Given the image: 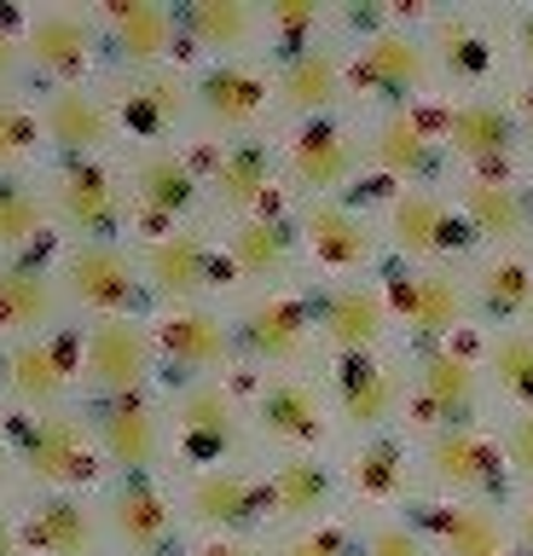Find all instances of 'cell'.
<instances>
[{"label": "cell", "mask_w": 533, "mask_h": 556, "mask_svg": "<svg viewBox=\"0 0 533 556\" xmlns=\"http://www.w3.org/2000/svg\"><path fill=\"white\" fill-rule=\"evenodd\" d=\"M0 441L18 469V493H99L105 486V464H99L81 400L53 412H7Z\"/></svg>", "instance_id": "cell-1"}, {"label": "cell", "mask_w": 533, "mask_h": 556, "mask_svg": "<svg viewBox=\"0 0 533 556\" xmlns=\"http://www.w3.org/2000/svg\"><path fill=\"white\" fill-rule=\"evenodd\" d=\"M348 52V104L354 116L377 111H406V104L435 99V64H429L423 41V7H401L383 29L359 35L342 47Z\"/></svg>", "instance_id": "cell-2"}, {"label": "cell", "mask_w": 533, "mask_h": 556, "mask_svg": "<svg viewBox=\"0 0 533 556\" xmlns=\"http://www.w3.org/2000/svg\"><path fill=\"white\" fill-rule=\"evenodd\" d=\"M163 406H168V476L255 458L244 377H238V371L232 377L186 382V389H168Z\"/></svg>", "instance_id": "cell-3"}, {"label": "cell", "mask_w": 533, "mask_h": 556, "mask_svg": "<svg viewBox=\"0 0 533 556\" xmlns=\"http://www.w3.org/2000/svg\"><path fill=\"white\" fill-rule=\"evenodd\" d=\"M359 139H366V198L377 208V198L406 186H453V156L441 139V93L406 111H377L359 116Z\"/></svg>", "instance_id": "cell-4"}, {"label": "cell", "mask_w": 533, "mask_h": 556, "mask_svg": "<svg viewBox=\"0 0 533 556\" xmlns=\"http://www.w3.org/2000/svg\"><path fill=\"white\" fill-rule=\"evenodd\" d=\"M128 180V215L134 238H163L175 226L210 220V186H203V146H151V151H116Z\"/></svg>", "instance_id": "cell-5"}, {"label": "cell", "mask_w": 533, "mask_h": 556, "mask_svg": "<svg viewBox=\"0 0 533 556\" xmlns=\"http://www.w3.org/2000/svg\"><path fill=\"white\" fill-rule=\"evenodd\" d=\"M487 417H493V394H487V377H481L475 330H464L458 342L406 354V429L411 434L487 424Z\"/></svg>", "instance_id": "cell-6"}, {"label": "cell", "mask_w": 533, "mask_h": 556, "mask_svg": "<svg viewBox=\"0 0 533 556\" xmlns=\"http://www.w3.org/2000/svg\"><path fill=\"white\" fill-rule=\"evenodd\" d=\"M53 232L64 243H116L134 238L128 180L116 156H81V163H41L36 168Z\"/></svg>", "instance_id": "cell-7"}, {"label": "cell", "mask_w": 533, "mask_h": 556, "mask_svg": "<svg viewBox=\"0 0 533 556\" xmlns=\"http://www.w3.org/2000/svg\"><path fill=\"white\" fill-rule=\"evenodd\" d=\"M244 377V406H250V441L255 458H284V452H337L331 400H325L319 371H267Z\"/></svg>", "instance_id": "cell-8"}, {"label": "cell", "mask_w": 533, "mask_h": 556, "mask_svg": "<svg viewBox=\"0 0 533 556\" xmlns=\"http://www.w3.org/2000/svg\"><path fill=\"white\" fill-rule=\"evenodd\" d=\"M423 41H429L441 99L505 93L510 87L498 7H423Z\"/></svg>", "instance_id": "cell-9"}, {"label": "cell", "mask_w": 533, "mask_h": 556, "mask_svg": "<svg viewBox=\"0 0 533 556\" xmlns=\"http://www.w3.org/2000/svg\"><path fill=\"white\" fill-rule=\"evenodd\" d=\"M279 163H284V191L290 203H319V198H354L366 191V139L359 116H307L279 128Z\"/></svg>", "instance_id": "cell-10"}, {"label": "cell", "mask_w": 533, "mask_h": 556, "mask_svg": "<svg viewBox=\"0 0 533 556\" xmlns=\"http://www.w3.org/2000/svg\"><path fill=\"white\" fill-rule=\"evenodd\" d=\"M168 481H175L186 539H272L262 458L186 469V476H168Z\"/></svg>", "instance_id": "cell-11"}, {"label": "cell", "mask_w": 533, "mask_h": 556, "mask_svg": "<svg viewBox=\"0 0 533 556\" xmlns=\"http://www.w3.org/2000/svg\"><path fill=\"white\" fill-rule=\"evenodd\" d=\"M319 382H325V400H331L337 446L406 429V354L401 348L319 359Z\"/></svg>", "instance_id": "cell-12"}, {"label": "cell", "mask_w": 533, "mask_h": 556, "mask_svg": "<svg viewBox=\"0 0 533 556\" xmlns=\"http://www.w3.org/2000/svg\"><path fill=\"white\" fill-rule=\"evenodd\" d=\"M377 232H383V255L406 267H470L475 261V238L446 186H406L377 198Z\"/></svg>", "instance_id": "cell-13"}, {"label": "cell", "mask_w": 533, "mask_h": 556, "mask_svg": "<svg viewBox=\"0 0 533 556\" xmlns=\"http://www.w3.org/2000/svg\"><path fill=\"white\" fill-rule=\"evenodd\" d=\"M232 307V354L238 371L267 377V371H319V330H314V307L307 290H267V295H244Z\"/></svg>", "instance_id": "cell-14"}, {"label": "cell", "mask_w": 533, "mask_h": 556, "mask_svg": "<svg viewBox=\"0 0 533 556\" xmlns=\"http://www.w3.org/2000/svg\"><path fill=\"white\" fill-rule=\"evenodd\" d=\"M215 238H220V273H227V302L302 285L296 203L262 208V215L244 220H215Z\"/></svg>", "instance_id": "cell-15"}, {"label": "cell", "mask_w": 533, "mask_h": 556, "mask_svg": "<svg viewBox=\"0 0 533 556\" xmlns=\"http://www.w3.org/2000/svg\"><path fill=\"white\" fill-rule=\"evenodd\" d=\"M296 238H302V285H331V278H366L383 273V232L377 208L366 198H319L296 203Z\"/></svg>", "instance_id": "cell-16"}, {"label": "cell", "mask_w": 533, "mask_h": 556, "mask_svg": "<svg viewBox=\"0 0 533 556\" xmlns=\"http://www.w3.org/2000/svg\"><path fill=\"white\" fill-rule=\"evenodd\" d=\"M383 290H389L401 354L458 342L464 330H475L464 267H406V261H383Z\"/></svg>", "instance_id": "cell-17"}, {"label": "cell", "mask_w": 533, "mask_h": 556, "mask_svg": "<svg viewBox=\"0 0 533 556\" xmlns=\"http://www.w3.org/2000/svg\"><path fill=\"white\" fill-rule=\"evenodd\" d=\"M59 290L71 319H151L145 273L134 238L116 243H64L59 250Z\"/></svg>", "instance_id": "cell-18"}, {"label": "cell", "mask_w": 533, "mask_h": 556, "mask_svg": "<svg viewBox=\"0 0 533 556\" xmlns=\"http://www.w3.org/2000/svg\"><path fill=\"white\" fill-rule=\"evenodd\" d=\"M418 446V498H481V504H510V469L498 458L493 417L464 429H429L411 434Z\"/></svg>", "instance_id": "cell-19"}, {"label": "cell", "mask_w": 533, "mask_h": 556, "mask_svg": "<svg viewBox=\"0 0 533 556\" xmlns=\"http://www.w3.org/2000/svg\"><path fill=\"white\" fill-rule=\"evenodd\" d=\"M116 151H151L192 139V64H163L140 76H105Z\"/></svg>", "instance_id": "cell-20"}, {"label": "cell", "mask_w": 533, "mask_h": 556, "mask_svg": "<svg viewBox=\"0 0 533 556\" xmlns=\"http://www.w3.org/2000/svg\"><path fill=\"white\" fill-rule=\"evenodd\" d=\"M198 146H203V186H210V220H244L290 203L279 128L244 139H198Z\"/></svg>", "instance_id": "cell-21"}, {"label": "cell", "mask_w": 533, "mask_h": 556, "mask_svg": "<svg viewBox=\"0 0 533 556\" xmlns=\"http://www.w3.org/2000/svg\"><path fill=\"white\" fill-rule=\"evenodd\" d=\"M134 255H140V273H145L151 313L192 307V302H227L215 220L175 226V232H163V238H134Z\"/></svg>", "instance_id": "cell-22"}, {"label": "cell", "mask_w": 533, "mask_h": 556, "mask_svg": "<svg viewBox=\"0 0 533 556\" xmlns=\"http://www.w3.org/2000/svg\"><path fill=\"white\" fill-rule=\"evenodd\" d=\"M99 521H105L111 556H180L186 521L168 476H111L99 486Z\"/></svg>", "instance_id": "cell-23"}, {"label": "cell", "mask_w": 533, "mask_h": 556, "mask_svg": "<svg viewBox=\"0 0 533 556\" xmlns=\"http://www.w3.org/2000/svg\"><path fill=\"white\" fill-rule=\"evenodd\" d=\"M151 348H157V389H186L203 377H232V307L227 302H192L151 313Z\"/></svg>", "instance_id": "cell-24"}, {"label": "cell", "mask_w": 533, "mask_h": 556, "mask_svg": "<svg viewBox=\"0 0 533 556\" xmlns=\"http://www.w3.org/2000/svg\"><path fill=\"white\" fill-rule=\"evenodd\" d=\"M272 128V70L262 59L192 64V139H244Z\"/></svg>", "instance_id": "cell-25"}, {"label": "cell", "mask_w": 533, "mask_h": 556, "mask_svg": "<svg viewBox=\"0 0 533 556\" xmlns=\"http://www.w3.org/2000/svg\"><path fill=\"white\" fill-rule=\"evenodd\" d=\"M81 417L93 429L99 464L111 476H168V406L163 389L116 394V400H81Z\"/></svg>", "instance_id": "cell-26"}, {"label": "cell", "mask_w": 533, "mask_h": 556, "mask_svg": "<svg viewBox=\"0 0 533 556\" xmlns=\"http://www.w3.org/2000/svg\"><path fill=\"white\" fill-rule=\"evenodd\" d=\"M441 139H446V156H453V174H528L533 168L510 87L505 93L441 99Z\"/></svg>", "instance_id": "cell-27"}, {"label": "cell", "mask_w": 533, "mask_h": 556, "mask_svg": "<svg viewBox=\"0 0 533 556\" xmlns=\"http://www.w3.org/2000/svg\"><path fill=\"white\" fill-rule=\"evenodd\" d=\"M302 290H307V307H314L319 359L383 354V348H401V337H394V313H389V290H383V273L331 278V285H302Z\"/></svg>", "instance_id": "cell-28"}, {"label": "cell", "mask_w": 533, "mask_h": 556, "mask_svg": "<svg viewBox=\"0 0 533 556\" xmlns=\"http://www.w3.org/2000/svg\"><path fill=\"white\" fill-rule=\"evenodd\" d=\"M76 400H116L157 389V348L151 319H76Z\"/></svg>", "instance_id": "cell-29"}, {"label": "cell", "mask_w": 533, "mask_h": 556, "mask_svg": "<svg viewBox=\"0 0 533 556\" xmlns=\"http://www.w3.org/2000/svg\"><path fill=\"white\" fill-rule=\"evenodd\" d=\"M24 64H29V93L36 87L105 81V47H99L93 7L24 12Z\"/></svg>", "instance_id": "cell-30"}, {"label": "cell", "mask_w": 533, "mask_h": 556, "mask_svg": "<svg viewBox=\"0 0 533 556\" xmlns=\"http://www.w3.org/2000/svg\"><path fill=\"white\" fill-rule=\"evenodd\" d=\"M337 464H342L348 516H394L423 493L411 429H389V434H366V441L337 446Z\"/></svg>", "instance_id": "cell-31"}, {"label": "cell", "mask_w": 533, "mask_h": 556, "mask_svg": "<svg viewBox=\"0 0 533 556\" xmlns=\"http://www.w3.org/2000/svg\"><path fill=\"white\" fill-rule=\"evenodd\" d=\"M76 359H81V337L76 319H64L47 337H24L0 348V394L7 412H53L76 400Z\"/></svg>", "instance_id": "cell-32"}, {"label": "cell", "mask_w": 533, "mask_h": 556, "mask_svg": "<svg viewBox=\"0 0 533 556\" xmlns=\"http://www.w3.org/2000/svg\"><path fill=\"white\" fill-rule=\"evenodd\" d=\"M262 481H267L272 539L348 516L337 452H284V458H262Z\"/></svg>", "instance_id": "cell-33"}, {"label": "cell", "mask_w": 533, "mask_h": 556, "mask_svg": "<svg viewBox=\"0 0 533 556\" xmlns=\"http://www.w3.org/2000/svg\"><path fill=\"white\" fill-rule=\"evenodd\" d=\"M41 122V163H81V156H116V116L105 81L76 87H36Z\"/></svg>", "instance_id": "cell-34"}, {"label": "cell", "mask_w": 533, "mask_h": 556, "mask_svg": "<svg viewBox=\"0 0 533 556\" xmlns=\"http://www.w3.org/2000/svg\"><path fill=\"white\" fill-rule=\"evenodd\" d=\"M93 24H99V47H105V76L186 64L180 17L168 0H111V7H93Z\"/></svg>", "instance_id": "cell-35"}, {"label": "cell", "mask_w": 533, "mask_h": 556, "mask_svg": "<svg viewBox=\"0 0 533 556\" xmlns=\"http://www.w3.org/2000/svg\"><path fill=\"white\" fill-rule=\"evenodd\" d=\"M59 250L64 238H41L36 250L0 261V348L24 337H47V330L71 319L59 290Z\"/></svg>", "instance_id": "cell-36"}, {"label": "cell", "mask_w": 533, "mask_h": 556, "mask_svg": "<svg viewBox=\"0 0 533 556\" xmlns=\"http://www.w3.org/2000/svg\"><path fill=\"white\" fill-rule=\"evenodd\" d=\"M453 203L475 238V255L533 250V203L528 174H453Z\"/></svg>", "instance_id": "cell-37"}, {"label": "cell", "mask_w": 533, "mask_h": 556, "mask_svg": "<svg viewBox=\"0 0 533 556\" xmlns=\"http://www.w3.org/2000/svg\"><path fill=\"white\" fill-rule=\"evenodd\" d=\"M24 556H111L99 493H18Z\"/></svg>", "instance_id": "cell-38"}, {"label": "cell", "mask_w": 533, "mask_h": 556, "mask_svg": "<svg viewBox=\"0 0 533 556\" xmlns=\"http://www.w3.org/2000/svg\"><path fill=\"white\" fill-rule=\"evenodd\" d=\"M406 516L418 521L435 556H516L510 510L481 498H411Z\"/></svg>", "instance_id": "cell-39"}, {"label": "cell", "mask_w": 533, "mask_h": 556, "mask_svg": "<svg viewBox=\"0 0 533 556\" xmlns=\"http://www.w3.org/2000/svg\"><path fill=\"white\" fill-rule=\"evenodd\" d=\"M267 70H272V116H279V128L307 122V116L354 111L348 104V52H342V41H325L314 52H296V59L267 64Z\"/></svg>", "instance_id": "cell-40"}, {"label": "cell", "mask_w": 533, "mask_h": 556, "mask_svg": "<svg viewBox=\"0 0 533 556\" xmlns=\"http://www.w3.org/2000/svg\"><path fill=\"white\" fill-rule=\"evenodd\" d=\"M175 17L186 64L262 59V0H180Z\"/></svg>", "instance_id": "cell-41"}, {"label": "cell", "mask_w": 533, "mask_h": 556, "mask_svg": "<svg viewBox=\"0 0 533 556\" xmlns=\"http://www.w3.org/2000/svg\"><path fill=\"white\" fill-rule=\"evenodd\" d=\"M470 313L475 330H510L533 325V250H505V255H475L470 267Z\"/></svg>", "instance_id": "cell-42"}, {"label": "cell", "mask_w": 533, "mask_h": 556, "mask_svg": "<svg viewBox=\"0 0 533 556\" xmlns=\"http://www.w3.org/2000/svg\"><path fill=\"white\" fill-rule=\"evenodd\" d=\"M475 354H481L493 412H533V325L475 330Z\"/></svg>", "instance_id": "cell-43"}, {"label": "cell", "mask_w": 533, "mask_h": 556, "mask_svg": "<svg viewBox=\"0 0 533 556\" xmlns=\"http://www.w3.org/2000/svg\"><path fill=\"white\" fill-rule=\"evenodd\" d=\"M325 41H337V17L325 0H262V64H284Z\"/></svg>", "instance_id": "cell-44"}, {"label": "cell", "mask_w": 533, "mask_h": 556, "mask_svg": "<svg viewBox=\"0 0 533 556\" xmlns=\"http://www.w3.org/2000/svg\"><path fill=\"white\" fill-rule=\"evenodd\" d=\"M41 238H59L53 215H47V198H41V180L36 174H0V261L36 250Z\"/></svg>", "instance_id": "cell-45"}, {"label": "cell", "mask_w": 533, "mask_h": 556, "mask_svg": "<svg viewBox=\"0 0 533 556\" xmlns=\"http://www.w3.org/2000/svg\"><path fill=\"white\" fill-rule=\"evenodd\" d=\"M41 168V122L29 93H0V174Z\"/></svg>", "instance_id": "cell-46"}, {"label": "cell", "mask_w": 533, "mask_h": 556, "mask_svg": "<svg viewBox=\"0 0 533 556\" xmlns=\"http://www.w3.org/2000/svg\"><path fill=\"white\" fill-rule=\"evenodd\" d=\"M359 528V556H435L429 551V539L418 533V521L406 510L394 516H354Z\"/></svg>", "instance_id": "cell-47"}, {"label": "cell", "mask_w": 533, "mask_h": 556, "mask_svg": "<svg viewBox=\"0 0 533 556\" xmlns=\"http://www.w3.org/2000/svg\"><path fill=\"white\" fill-rule=\"evenodd\" d=\"M267 551L272 556H359V528L354 516H337V521H319V528L267 539Z\"/></svg>", "instance_id": "cell-48"}, {"label": "cell", "mask_w": 533, "mask_h": 556, "mask_svg": "<svg viewBox=\"0 0 533 556\" xmlns=\"http://www.w3.org/2000/svg\"><path fill=\"white\" fill-rule=\"evenodd\" d=\"M493 441L510 469V486H533V412H493Z\"/></svg>", "instance_id": "cell-49"}, {"label": "cell", "mask_w": 533, "mask_h": 556, "mask_svg": "<svg viewBox=\"0 0 533 556\" xmlns=\"http://www.w3.org/2000/svg\"><path fill=\"white\" fill-rule=\"evenodd\" d=\"M498 24H505V64H510V87H522V81H533V0L498 7Z\"/></svg>", "instance_id": "cell-50"}, {"label": "cell", "mask_w": 533, "mask_h": 556, "mask_svg": "<svg viewBox=\"0 0 533 556\" xmlns=\"http://www.w3.org/2000/svg\"><path fill=\"white\" fill-rule=\"evenodd\" d=\"M0 93H29V64H24V12H0Z\"/></svg>", "instance_id": "cell-51"}, {"label": "cell", "mask_w": 533, "mask_h": 556, "mask_svg": "<svg viewBox=\"0 0 533 556\" xmlns=\"http://www.w3.org/2000/svg\"><path fill=\"white\" fill-rule=\"evenodd\" d=\"M510 539H516V556H533V486L510 493Z\"/></svg>", "instance_id": "cell-52"}, {"label": "cell", "mask_w": 533, "mask_h": 556, "mask_svg": "<svg viewBox=\"0 0 533 556\" xmlns=\"http://www.w3.org/2000/svg\"><path fill=\"white\" fill-rule=\"evenodd\" d=\"M186 556H272L267 539H186Z\"/></svg>", "instance_id": "cell-53"}, {"label": "cell", "mask_w": 533, "mask_h": 556, "mask_svg": "<svg viewBox=\"0 0 533 556\" xmlns=\"http://www.w3.org/2000/svg\"><path fill=\"white\" fill-rule=\"evenodd\" d=\"M510 104H516V122H522V146H528V163H533V81L510 87Z\"/></svg>", "instance_id": "cell-54"}, {"label": "cell", "mask_w": 533, "mask_h": 556, "mask_svg": "<svg viewBox=\"0 0 533 556\" xmlns=\"http://www.w3.org/2000/svg\"><path fill=\"white\" fill-rule=\"evenodd\" d=\"M0 556H24V539H18V504H0Z\"/></svg>", "instance_id": "cell-55"}, {"label": "cell", "mask_w": 533, "mask_h": 556, "mask_svg": "<svg viewBox=\"0 0 533 556\" xmlns=\"http://www.w3.org/2000/svg\"><path fill=\"white\" fill-rule=\"evenodd\" d=\"M0 504H18V469H12L7 441H0Z\"/></svg>", "instance_id": "cell-56"}, {"label": "cell", "mask_w": 533, "mask_h": 556, "mask_svg": "<svg viewBox=\"0 0 533 556\" xmlns=\"http://www.w3.org/2000/svg\"><path fill=\"white\" fill-rule=\"evenodd\" d=\"M528 203H533V168H528Z\"/></svg>", "instance_id": "cell-57"}, {"label": "cell", "mask_w": 533, "mask_h": 556, "mask_svg": "<svg viewBox=\"0 0 533 556\" xmlns=\"http://www.w3.org/2000/svg\"><path fill=\"white\" fill-rule=\"evenodd\" d=\"M180 556H186V551H180Z\"/></svg>", "instance_id": "cell-58"}]
</instances>
